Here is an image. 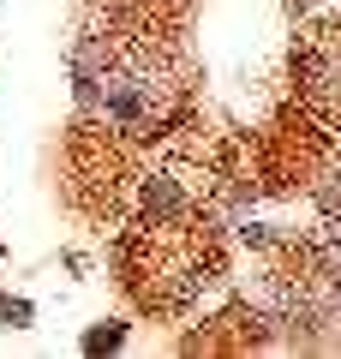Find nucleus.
Here are the masks:
<instances>
[{"label": "nucleus", "instance_id": "3", "mask_svg": "<svg viewBox=\"0 0 341 359\" xmlns=\"http://www.w3.org/2000/svg\"><path fill=\"white\" fill-rule=\"evenodd\" d=\"M0 318L13 323V330H25L30 323V299H0Z\"/></svg>", "mask_w": 341, "mask_h": 359}, {"label": "nucleus", "instance_id": "2", "mask_svg": "<svg viewBox=\"0 0 341 359\" xmlns=\"http://www.w3.org/2000/svg\"><path fill=\"white\" fill-rule=\"evenodd\" d=\"M120 341H126V330H120V323H108V330H90V335H84L90 353H108V347H120Z\"/></svg>", "mask_w": 341, "mask_h": 359}, {"label": "nucleus", "instance_id": "1", "mask_svg": "<svg viewBox=\"0 0 341 359\" xmlns=\"http://www.w3.org/2000/svg\"><path fill=\"white\" fill-rule=\"evenodd\" d=\"M144 210H156V216H168V210H180V192L168 186V180H150V186H144Z\"/></svg>", "mask_w": 341, "mask_h": 359}]
</instances>
